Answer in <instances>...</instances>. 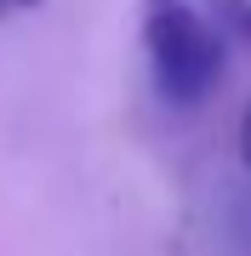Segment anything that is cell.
Returning a JSON list of instances; mask_svg holds the SVG:
<instances>
[{
    "label": "cell",
    "mask_w": 251,
    "mask_h": 256,
    "mask_svg": "<svg viewBox=\"0 0 251 256\" xmlns=\"http://www.w3.org/2000/svg\"><path fill=\"white\" fill-rule=\"evenodd\" d=\"M143 52H149L160 97L188 108L223 80V28L211 12L188 0H149L143 6Z\"/></svg>",
    "instance_id": "1"
},
{
    "label": "cell",
    "mask_w": 251,
    "mask_h": 256,
    "mask_svg": "<svg viewBox=\"0 0 251 256\" xmlns=\"http://www.w3.org/2000/svg\"><path fill=\"white\" fill-rule=\"evenodd\" d=\"M240 154H245V165H251V108H245V120H240Z\"/></svg>",
    "instance_id": "2"
},
{
    "label": "cell",
    "mask_w": 251,
    "mask_h": 256,
    "mask_svg": "<svg viewBox=\"0 0 251 256\" xmlns=\"http://www.w3.org/2000/svg\"><path fill=\"white\" fill-rule=\"evenodd\" d=\"M29 6H40V0H0V18L6 12H29Z\"/></svg>",
    "instance_id": "3"
}]
</instances>
